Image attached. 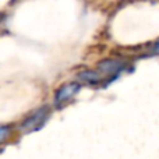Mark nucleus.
<instances>
[{
  "label": "nucleus",
  "instance_id": "1",
  "mask_svg": "<svg viewBox=\"0 0 159 159\" xmlns=\"http://www.w3.org/2000/svg\"><path fill=\"white\" fill-rule=\"evenodd\" d=\"M80 88H81V85L78 82H69V84L61 85L55 93V103L57 106H60V105L69 102L70 99L74 98L78 93Z\"/></svg>",
  "mask_w": 159,
  "mask_h": 159
},
{
  "label": "nucleus",
  "instance_id": "2",
  "mask_svg": "<svg viewBox=\"0 0 159 159\" xmlns=\"http://www.w3.org/2000/svg\"><path fill=\"white\" fill-rule=\"evenodd\" d=\"M48 117V109H39L36 113H34L31 117H28L25 120L24 126H22V130L24 131H32V130H36L42 126L45 120Z\"/></svg>",
  "mask_w": 159,
  "mask_h": 159
},
{
  "label": "nucleus",
  "instance_id": "3",
  "mask_svg": "<svg viewBox=\"0 0 159 159\" xmlns=\"http://www.w3.org/2000/svg\"><path fill=\"white\" fill-rule=\"evenodd\" d=\"M99 69L105 73H116L121 69V63L116 60H103L99 64Z\"/></svg>",
  "mask_w": 159,
  "mask_h": 159
},
{
  "label": "nucleus",
  "instance_id": "4",
  "mask_svg": "<svg viewBox=\"0 0 159 159\" xmlns=\"http://www.w3.org/2000/svg\"><path fill=\"white\" fill-rule=\"evenodd\" d=\"M80 78H82L84 81L88 82H98L101 80V75H99V73L95 71H84L82 74H80Z\"/></svg>",
  "mask_w": 159,
  "mask_h": 159
},
{
  "label": "nucleus",
  "instance_id": "5",
  "mask_svg": "<svg viewBox=\"0 0 159 159\" xmlns=\"http://www.w3.org/2000/svg\"><path fill=\"white\" fill-rule=\"evenodd\" d=\"M7 135H8V129L7 127H0V144L7 138Z\"/></svg>",
  "mask_w": 159,
  "mask_h": 159
},
{
  "label": "nucleus",
  "instance_id": "6",
  "mask_svg": "<svg viewBox=\"0 0 159 159\" xmlns=\"http://www.w3.org/2000/svg\"><path fill=\"white\" fill-rule=\"evenodd\" d=\"M155 52H157V53H159V42H158V43H157V46H155Z\"/></svg>",
  "mask_w": 159,
  "mask_h": 159
}]
</instances>
